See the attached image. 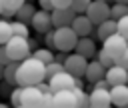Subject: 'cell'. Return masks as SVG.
<instances>
[{
    "label": "cell",
    "mask_w": 128,
    "mask_h": 108,
    "mask_svg": "<svg viewBox=\"0 0 128 108\" xmlns=\"http://www.w3.org/2000/svg\"><path fill=\"white\" fill-rule=\"evenodd\" d=\"M116 22H118V34H122L124 38H128V14L122 16V18H118Z\"/></svg>",
    "instance_id": "obj_30"
},
{
    "label": "cell",
    "mask_w": 128,
    "mask_h": 108,
    "mask_svg": "<svg viewBox=\"0 0 128 108\" xmlns=\"http://www.w3.org/2000/svg\"><path fill=\"white\" fill-rule=\"evenodd\" d=\"M72 30L78 34V36H90V32L94 30V24L90 22V18L82 12V14H76L74 20H72Z\"/></svg>",
    "instance_id": "obj_17"
},
{
    "label": "cell",
    "mask_w": 128,
    "mask_h": 108,
    "mask_svg": "<svg viewBox=\"0 0 128 108\" xmlns=\"http://www.w3.org/2000/svg\"><path fill=\"white\" fill-rule=\"evenodd\" d=\"M114 64H118V66H124V68H128V46H126V50L114 60Z\"/></svg>",
    "instance_id": "obj_35"
},
{
    "label": "cell",
    "mask_w": 128,
    "mask_h": 108,
    "mask_svg": "<svg viewBox=\"0 0 128 108\" xmlns=\"http://www.w3.org/2000/svg\"><path fill=\"white\" fill-rule=\"evenodd\" d=\"M16 68H18V62L16 60H10L8 64H4V74L2 78L6 82H10L12 86H16Z\"/></svg>",
    "instance_id": "obj_21"
},
{
    "label": "cell",
    "mask_w": 128,
    "mask_h": 108,
    "mask_svg": "<svg viewBox=\"0 0 128 108\" xmlns=\"http://www.w3.org/2000/svg\"><path fill=\"white\" fill-rule=\"evenodd\" d=\"M0 62H2V64H8V62H10V58H8V54H6L4 44H0Z\"/></svg>",
    "instance_id": "obj_37"
},
{
    "label": "cell",
    "mask_w": 128,
    "mask_h": 108,
    "mask_svg": "<svg viewBox=\"0 0 128 108\" xmlns=\"http://www.w3.org/2000/svg\"><path fill=\"white\" fill-rule=\"evenodd\" d=\"M114 32H118V22L114 20V18H106V20H102L100 24H96L94 26V36H96V40H104V38H108L110 34H114Z\"/></svg>",
    "instance_id": "obj_18"
},
{
    "label": "cell",
    "mask_w": 128,
    "mask_h": 108,
    "mask_svg": "<svg viewBox=\"0 0 128 108\" xmlns=\"http://www.w3.org/2000/svg\"><path fill=\"white\" fill-rule=\"evenodd\" d=\"M104 74H106V66H102L96 58H90V60H88V64H86L84 80H86V82H90V84H94L96 80L104 78Z\"/></svg>",
    "instance_id": "obj_15"
},
{
    "label": "cell",
    "mask_w": 128,
    "mask_h": 108,
    "mask_svg": "<svg viewBox=\"0 0 128 108\" xmlns=\"http://www.w3.org/2000/svg\"><path fill=\"white\" fill-rule=\"evenodd\" d=\"M28 46H30V52H34V50L38 48V40H36V38H30V36H28Z\"/></svg>",
    "instance_id": "obj_40"
},
{
    "label": "cell",
    "mask_w": 128,
    "mask_h": 108,
    "mask_svg": "<svg viewBox=\"0 0 128 108\" xmlns=\"http://www.w3.org/2000/svg\"><path fill=\"white\" fill-rule=\"evenodd\" d=\"M84 14L90 18V22L96 26V24H100L102 20H106V18H110V4H108V0H90V4H88V8L84 10Z\"/></svg>",
    "instance_id": "obj_5"
},
{
    "label": "cell",
    "mask_w": 128,
    "mask_h": 108,
    "mask_svg": "<svg viewBox=\"0 0 128 108\" xmlns=\"http://www.w3.org/2000/svg\"><path fill=\"white\" fill-rule=\"evenodd\" d=\"M20 92H22V86L20 84H16V88H12V92H10V102L16 108H20Z\"/></svg>",
    "instance_id": "obj_29"
},
{
    "label": "cell",
    "mask_w": 128,
    "mask_h": 108,
    "mask_svg": "<svg viewBox=\"0 0 128 108\" xmlns=\"http://www.w3.org/2000/svg\"><path fill=\"white\" fill-rule=\"evenodd\" d=\"M42 108H54V94H52V90H46V92H44Z\"/></svg>",
    "instance_id": "obj_32"
},
{
    "label": "cell",
    "mask_w": 128,
    "mask_h": 108,
    "mask_svg": "<svg viewBox=\"0 0 128 108\" xmlns=\"http://www.w3.org/2000/svg\"><path fill=\"white\" fill-rule=\"evenodd\" d=\"M106 80L112 84H128V68L124 66H118V64H112L106 68Z\"/></svg>",
    "instance_id": "obj_16"
},
{
    "label": "cell",
    "mask_w": 128,
    "mask_h": 108,
    "mask_svg": "<svg viewBox=\"0 0 128 108\" xmlns=\"http://www.w3.org/2000/svg\"><path fill=\"white\" fill-rule=\"evenodd\" d=\"M126 14H128V4H122V2H114V4L110 6V18L118 20V18H122V16H126Z\"/></svg>",
    "instance_id": "obj_23"
},
{
    "label": "cell",
    "mask_w": 128,
    "mask_h": 108,
    "mask_svg": "<svg viewBox=\"0 0 128 108\" xmlns=\"http://www.w3.org/2000/svg\"><path fill=\"white\" fill-rule=\"evenodd\" d=\"M114 2H122V4H128V0H114Z\"/></svg>",
    "instance_id": "obj_42"
},
{
    "label": "cell",
    "mask_w": 128,
    "mask_h": 108,
    "mask_svg": "<svg viewBox=\"0 0 128 108\" xmlns=\"http://www.w3.org/2000/svg\"><path fill=\"white\" fill-rule=\"evenodd\" d=\"M0 12H2V4H0Z\"/></svg>",
    "instance_id": "obj_43"
},
{
    "label": "cell",
    "mask_w": 128,
    "mask_h": 108,
    "mask_svg": "<svg viewBox=\"0 0 128 108\" xmlns=\"http://www.w3.org/2000/svg\"><path fill=\"white\" fill-rule=\"evenodd\" d=\"M4 48H6V54L10 60H24L26 56H30V46H28V36H10L6 42H4Z\"/></svg>",
    "instance_id": "obj_2"
},
{
    "label": "cell",
    "mask_w": 128,
    "mask_h": 108,
    "mask_svg": "<svg viewBox=\"0 0 128 108\" xmlns=\"http://www.w3.org/2000/svg\"><path fill=\"white\" fill-rule=\"evenodd\" d=\"M34 12H36V4H32L30 0H26L16 12H14V20H20V22H26V24H30V20H32V16H34Z\"/></svg>",
    "instance_id": "obj_19"
},
{
    "label": "cell",
    "mask_w": 128,
    "mask_h": 108,
    "mask_svg": "<svg viewBox=\"0 0 128 108\" xmlns=\"http://www.w3.org/2000/svg\"><path fill=\"white\" fill-rule=\"evenodd\" d=\"M52 94H54V108H78V96L74 86L56 90Z\"/></svg>",
    "instance_id": "obj_7"
},
{
    "label": "cell",
    "mask_w": 128,
    "mask_h": 108,
    "mask_svg": "<svg viewBox=\"0 0 128 108\" xmlns=\"http://www.w3.org/2000/svg\"><path fill=\"white\" fill-rule=\"evenodd\" d=\"M78 42V34L72 30V26H58L54 28V50L72 52Z\"/></svg>",
    "instance_id": "obj_3"
},
{
    "label": "cell",
    "mask_w": 128,
    "mask_h": 108,
    "mask_svg": "<svg viewBox=\"0 0 128 108\" xmlns=\"http://www.w3.org/2000/svg\"><path fill=\"white\" fill-rule=\"evenodd\" d=\"M126 40H128V38H126Z\"/></svg>",
    "instance_id": "obj_44"
},
{
    "label": "cell",
    "mask_w": 128,
    "mask_h": 108,
    "mask_svg": "<svg viewBox=\"0 0 128 108\" xmlns=\"http://www.w3.org/2000/svg\"><path fill=\"white\" fill-rule=\"evenodd\" d=\"M36 2H38V6H40V8H44V10H52L50 0H36Z\"/></svg>",
    "instance_id": "obj_39"
},
{
    "label": "cell",
    "mask_w": 128,
    "mask_h": 108,
    "mask_svg": "<svg viewBox=\"0 0 128 108\" xmlns=\"http://www.w3.org/2000/svg\"><path fill=\"white\" fill-rule=\"evenodd\" d=\"M30 26L38 32V34H44L46 30L54 28L52 26V16H50V10H44V8H36L32 20H30Z\"/></svg>",
    "instance_id": "obj_10"
},
{
    "label": "cell",
    "mask_w": 128,
    "mask_h": 108,
    "mask_svg": "<svg viewBox=\"0 0 128 108\" xmlns=\"http://www.w3.org/2000/svg\"><path fill=\"white\" fill-rule=\"evenodd\" d=\"M110 102H112V106L126 108L128 106V84H112L110 86Z\"/></svg>",
    "instance_id": "obj_14"
},
{
    "label": "cell",
    "mask_w": 128,
    "mask_h": 108,
    "mask_svg": "<svg viewBox=\"0 0 128 108\" xmlns=\"http://www.w3.org/2000/svg\"><path fill=\"white\" fill-rule=\"evenodd\" d=\"M24 2H26V0H0V4H2V12H0V16H4V18H12L14 12H16Z\"/></svg>",
    "instance_id": "obj_20"
},
{
    "label": "cell",
    "mask_w": 128,
    "mask_h": 108,
    "mask_svg": "<svg viewBox=\"0 0 128 108\" xmlns=\"http://www.w3.org/2000/svg\"><path fill=\"white\" fill-rule=\"evenodd\" d=\"M94 58H96V60H98V62H100L102 66H106V68L114 64V58H112V56H110V54H108V52H106L104 48L96 50V56H94Z\"/></svg>",
    "instance_id": "obj_26"
},
{
    "label": "cell",
    "mask_w": 128,
    "mask_h": 108,
    "mask_svg": "<svg viewBox=\"0 0 128 108\" xmlns=\"http://www.w3.org/2000/svg\"><path fill=\"white\" fill-rule=\"evenodd\" d=\"M50 16H52V26L58 28V26H70L74 16H76V12H74L72 6H68V8H52Z\"/></svg>",
    "instance_id": "obj_12"
},
{
    "label": "cell",
    "mask_w": 128,
    "mask_h": 108,
    "mask_svg": "<svg viewBox=\"0 0 128 108\" xmlns=\"http://www.w3.org/2000/svg\"><path fill=\"white\" fill-rule=\"evenodd\" d=\"M10 36H12V26H10V22H6V20L0 18V44H4Z\"/></svg>",
    "instance_id": "obj_27"
},
{
    "label": "cell",
    "mask_w": 128,
    "mask_h": 108,
    "mask_svg": "<svg viewBox=\"0 0 128 108\" xmlns=\"http://www.w3.org/2000/svg\"><path fill=\"white\" fill-rule=\"evenodd\" d=\"M44 44H46V48L54 50V28H50V30L44 32Z\"/></svg>",
    "instance_id": "obj_33"
},
{
    "label": "cell",
    "mask_w": 128,
    "mask_h": 108,
    "mask_svg": "<svg viewBox=\"0 0 128 108\" xmlns=\"http://www.w3.org/2000/svg\"><path fill=\"white\" fill-rule=\"evenodd\" d=\"M44 62L34 58L32 54L26 56L24 60L18 62V68H16V84L20 86H30V84H38L44 78Z\"/></svg>",
    "instance_id": "obj_1"
},
{
    "label": "cell",
    "mask_w": 128,
    "mask_h": 108,
    "mask_svg": "<svg viewBox=\"0 0 128 108\" xmlns=\"http://www.w3.org/2000/svg\"><path fill=\"white\" fill-rule=\"evenodd\" d=\"M66 54H68V52H62V50H58V54H54V60L64 64V60H66Z\"/></svg>",
    "instance_id": "obj_38"
},
{
    "label": "cell",
    "mask_w": 128,
    "mask_h": 108,
    "mask_svg": "<svg viewBox=\"0 0 128 108\" xmlns=\"http://www.w3.org/2000/svg\"><path fill=\"white\" fill-rule=\"evenodd\" d=\"M74 90H76V96H78V108H88V100H90L88 92L84 88H76V86H74Z\"/></svg>",
    "instance_id": "obj_28"
},
{
    "label": "cell",
    "mask_w": 128,
    "mask_h": 108,
    "mask_svg": "<svg viewBox=\"0 0 128 108\" xmlns=\"http://www.w3.org/2000/svg\"><path fill=\"white\" fill-rule=\"evenodd\" d=\"M52 8H68L72 4V0H50Z\"/></svg>",
    "instance_id": "obj_36"
},
{
    "label": "cell",
    "mask_w": 128,
    "mask_h": 108,
    "mask_svg": "<svg viewBox=\"0 0 128 108\" xmlns=\"http://www.w3.org/2000/svg\"><path fill=\"white\" fill-rule=\"evenodd\" d=\"M10 26H12V34L14 36H30V28H28L26 22L14 20V22H10Z\"/></svg>",
    "instance_id": "obj_24"
},
{
    "label": "cell",
    "mask_w": 128,
    "mask_h": 108,
    "mask_svg": "<svg viewBox=\"0 0 128 108\" xmlns=\"http://www.w3.org/2000/svg\"><path fill=\"white\" fill-rule=\"evenodd\" d=\"M96 40L92 38V36H78V42H76V46H74V52H78V54H82L84 58H94L96 56Z\"/></svg>",
    "instance_id": "obj_13"
},
{
    "label": "cell",
    "mask_w": 128,
    "mask_h": 108,
    "mask_svg": "<svg viewBox=\"0 0 128 108\" xmlns=\"http://www.w3.org/2000/svg\"><path fill=\"white\" fill-rule=\"evenodd\" d=\"M2 74H4V64L0 62V80H2Z\"/></svg>",
    "instance_id": "obj_41"
},
{
    "label": "cell",
    "mask_w": 128,
    "mask_h": 108,
    "mask_svg": "<svg viewBox=\"0 0 128 108\" xmlns=\"http://www.w3.org/2000/svg\"><path fill=\"white\" fill-rule=\"evenodd\" d=\"M32 56H34V58H38V60H42L44 64H48V62H52V60H54V52H52L50 48H46V46H44V48H40V46H38V48L32 52Z\"/></svg>",
    "instance_id": "obj_22"
},
{
    "label": "cell",
    "mask_w": 128,
    "mask_h": 108,
    "mask_svg": "<svg viewBox=\"0 0 128 108\" xmlns=\"http://www.w3.org/2000/svg\"><path fill=\"white\" fill-rule=\"evenodd\" d=\"M42 98H44V92L36 84L22 86V92H20V108H42Z\"/></svg>",
    "instance_id": "obj_4"
},
{
    "label": "cell",
    "mask_w": 128,
    "mask_h": 108,
    "mask_svg": "<svg viewBox=\"0 0 128 108\" xmlns=\"http://www.w3.org/2000/svg\"><path fill=\"white\" fill-rule=\"evenodd\" d=\"M10 92H12V84H10V82H6V80L2 78V80H0V96L8 98V96H10Z\"/></svg>",
    "instance_id": "obj_34"
},
{
    "label": "cell",
    "mask_w": 128,
    "mask_h": 108,
    "mask_svg": "<svg viewBox=\"0 0 128 108\" xmlns=\"http://www.w3.org/2000/svg\"><path fill=\"white\" fill-rule=\"evenodd\" d=\"M86 64H88V58H84L82 54H78V52H74V54H66L64 70H68L72 76H84V72H86Z\"/></svg>",
    "instance_id": "obj_8"
},
{
    "label": "cell",
    "mask_w": 128,
    "mask_h": 108,
    "mask_svg": "<svg viewBox=\"0 0 128 108\" xmlns=\"http://www.w3.org/2000/svg\"><path fill=\"white\" fill-rule=\"evenodd\" d=\"M60 70H64V64H62V62H56V60H52V62H48V64L44 66V78L48 80L52 74H56V72H60Z\"/></svg>",
    "instance_id": "obj_25"
},
{
    "label": "cell",
    "mask_w": 128,
    "mask_h": 108,
    "mask_svg": "<svg viewBox=\"0 0 128 108\" xmlns=\"http://www.w3.org/2000/svg\"><path fill=\"white\" fill-rule=\"evenodd\" d=\"M126 46H128V40H126L122 34H118V32H114V34H110L108 38L102 40V48H104L114 60L126 50Z\"/></svg>",
    "instance_id": "obj_6"
},
{
    "label": "cell",
    "mask_w": 128,
    "mask_h": 108,
    "mask_svg": "<svg viewBox=\"0 0 128 108\" xmlns=\"http://www.w3.org/2000/svg\"><path fill=\"white\" fill-rule=\"evenodd\" d=\"M88 96H90V100H88L90 108H108V106H112V102H110V88L92 86Z\"/></svg>",
    "instance_id": "obj_9"
},
{
    "label": "cell",
    "mask_w": 128,
    "mask_h": 108,
    "mask_svg": "<svg viewBox=\"0 0 128 108\" xmlns=\"http://www.w3.org/2000/svg\"><path fill=\"white\" fill-rule=\"evenodd\" d=\"M46 82H48L50 90L56 92V90H62V88H72V86H74V76H72L68 70H60V72L52 74Z\"/></svg>",
    "instance_id": "obj_11"
},
{
    "label": "cell",
    "mask_w": 128,
    "mask_h": 108,
    "mask_svg": "<svg viewBox=\"0 0 128 108\" xmlns=\"http://www.w3.org/2000/svg\"><path fill=\"white\" fill-rule=\"evenodd\" d=\"M88 4H90V0H72V8H74V12L76 14H82L86 8H88Z\"/></svg>",
    "instance_id": "obj_31"
}]
</instances>
